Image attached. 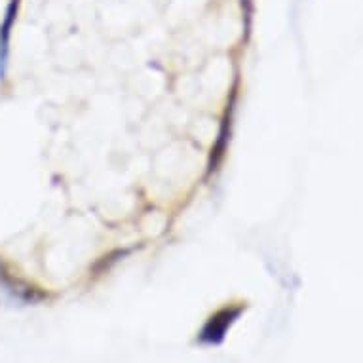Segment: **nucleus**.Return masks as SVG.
<instances>
[{
	"mask_svg": "<svg viewBox=\"0 0 363 363\" xmlns=\"http://www.w3.org/2000/svg\"><path fill=\"white\" fill-rule=\"evenodd\" d=\"M242 312V308H225L220 310L219 314H215L208 323H206V328L202 329V333L198 337V340L202 342V345H219L220 340L225 339L226 329L230 328V323L236 320Z\"/></svg>",
	"mask_w": 363,
	"mask_h": 363,
	"instance_id": "obj_1",
	"label": "nucleus"
},
{
	"mask_svg": "<svg viewBox=\"0 0 363 363\" xmlns=\"http://www.w3.org/2000/svg\"><path fill=\"white\" fill-rule=\"evenodd\" d=\"M19 0H12L10 6L6 10V19L0 27V80L6 74L8 67V50H10V35H12V25L16 19V12H18Z\"/></svg>",
	"mask_w": 363,
	"mask_h": 363,
	"instance_id": "obj_2",
	"label": "nucleus"
},
{
	"mask_svg": "<svg viewBox=\"0 0 363 363\" xmlns=\"http://www.w3.org/2000/svg\"><path fill=\"white\" fill-rule=\"evenodd\" d=\"M10 284H12V278L10 276H6V272L0 268V286L4 287L6 291H10ZM12 295L13 297H18V298H29L30 297V289H19L18 284H16V289H12Z\"/></svg>",
	"mask_w": 363,
	"mask_h": 363,
	"instance_id": "obj_3",
	"label": "nucleus"
}]
</instances>
